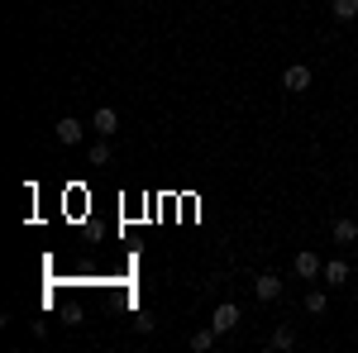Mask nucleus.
<instances>
[{"label":"nucleus","mask_w":358,"mask_h":353,"mask_svg":"<svg viewBox=\"0 0 358 353\" xmlns=\"http://www.w3.org/2000/svg\"><path fill=\"white\" fill-rule=\"evenodd\" d=\"M320 277H325V282H330V287H344V282H349V263H344V258H330V263H325V272H320Z\"/></svg>","instance_id":"1a4fd4ad"},{"label":"nucleus","mask_w":358,"mask_h":353,"mask_svg":"<svg viewBox=\"0 0 358 353\" xmlns=\"http://www.w3.org/2000/svg\"><path fill=\"white\" fill-rule=\"evenodd\" d=\"M292 268H296V277H306V282H315V277H320V272H325V263H320V258H315V253H310V248H301V253H296V263H292Z\"/></svg>","instance_id":"20e7f679"},{"label":"nucleus","mask_w":358,"mask_h":353,"mask_svg":"<svg viewBox=\"0 0 358 353\" xmlns=\"http://www.w3.org/2000/svg\"><path fill=\"white\" fill-rule=\"evenodd\" d=\"M282 86H287V91H296V96L310 91V67H306V62H292V67L282 72Z\"/></svg>","instance_id":"f03ea898"},{"label":"nucleus","mask_w":358,"mask_h":353,"mask_svg":"<svg viewBox=\"0 0 358 353\" xmlns=\"http://www.w3.org/2000/svg\"><path fill=\"white\" fill-rule=\"evenodd\" d=\"M86 163L91 167H110V138H96L91 153H86Z\"/></svg>","instance_id":"9d476101"},{"label":"nucleus","mask_w":358,"mask_h":353,"mask_svg":"<svg viewBox=\"0 0 358 353\" xmlns=\"http://www.w3.org/2000/svg\"><path fill=\"white\" fill-rule=\"evenodd\" d=\"M53 134H57V143H82V124H77L72 115H62L53 124Z\"/></svg>","instance_id":"423d86ee"},{"label":"nucleus","mask_w":358,"mask_h":353,"mask_svg":"<svg viewBox=\"0 0 358 353\" xmlns=\"http://www.w3.org/2000/svg\"><path fill=\"white\" fill-rule=\"evenodd\" d=\"M253 291H258V301H277L282 296V277L277 272H258L253 277Z\"/></svg>","instance_id":"7ed1b4c3"},{"label":"nucleus","mask_w":358,"mask_h":353,"mask_svg":"<svg viewBox=\"0 0 358 353\" xmlns=\"http://www.w3.org/2000/svg\"><path fill=\"white\" fill-rule=\"evenodd\" d=\"M215 339H220L215 329H196V334H192V349L196 353H210V349H215Z\"/></svg>","instance_id":"f8f14e48"},{"label":"nucleus","mask_w":358,"mask_h":353,"mask_svg":"<svg viewBox=\"0 0 358 353\" xmlns=\"http://www.w3.org/2000/svg\"><path fill=\"white\" fill-rule=\"evenodd\" d=\"M91 129H96V134H101V138H110L115 129H120V115H115L110 106H101V110H96V115H91Z\"/></svg>","instance_id":"39448f33"},{"label":"nucleus","mask_w":358,"mask_h":353,"mask_svg":"<svg viewBox=\"0 0 358 353\" xmlns=\"http://www.w3.org/2000/svg\"><path fill=\"white\" fill-rule=\"evenodd\" d=\"M325 305H330L325 291H310V296H306V315H325Z\"/></svg>","instance_id":"ddd939ff"},{"label":"nucleus","mask_w":358,"mask_h":353,"mask_svg":"<svg viewBox=\"0 0 358 353\" xmlns=\"http://www.w3.org/2000/svg\"><path fill=\"white\" fill-rule=\"evenodd\" d=\"M239 320H244V315H239V305H234V301H224V305H215V315H210V329H215V334H229Z\"/></svg>","instance_id":"f257e3e1"},{"label":"nucleus","mask_w":358,"mask_h":353,"mask_svg":"<svg viewBox=\"0 0 358 353\" xmlns=\"http://www.w3.org/2000/svg\"><path fill=\"white\" fill-rule=\"evenodd\" d=\"M334 244H358V219H349V215L334 219Z\"/></svg>","instance_id":"0eeeda50"},{"label":"nucleus","mask_w":358,"mask_h":353,"mask_svg":"<svg viewBox=\"0 0 358 353\" xmlns=\"http://www.w3.org/2000/svg\"><path fill=\"white\" fill-rule=\"evenodd\" d=\"M330 10H334V20H339V24H354V20H358V0H334Z\"/></svg>","instance_id":"9b49d317"},{"label":"nucleus","mask_w":358,"mask_h":353,"mask_svg":"<svg viewBox=\"0 0 358 353\" xmlns=\"http://www.w3.org/2000/svg\"><path fill=\"white\" fill-rule=\"evenodd\" d=\"M268 344H273L277 353H292V349H296V329H292V325H277Z\"/></svg>","instance_id":"6e6552de"}]
</instances>
